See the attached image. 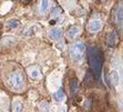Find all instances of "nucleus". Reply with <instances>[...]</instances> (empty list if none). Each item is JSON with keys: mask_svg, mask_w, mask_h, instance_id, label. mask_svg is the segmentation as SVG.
<instances>
[{"mask_svg": "<svg viewBox=\"0 0 123 112\" xmlns=\"http://www.w3.org/2000/svg\"><path fill=\"white\" fill-rule=\"evenodd\" d=\"M88 58H89V64L93 75H95V78L99 79L101 77V71H102V56H101V52L95 47H90L89 51H88Z\"/></svg>", "mask_w": 123, "mask_h": 112, "instance_id": "nucleus-1", "label": "nucleus"}, {"mask_svg": "<svg viewBox=\"0 0 123 112\" xmlns=\"http://www.w3.org/2000/svg\"><path fill=\"white\" fill-rule=\"evenodd\" d=\"M7 84L14 91H20L25 84L23 73L20 70H16V71L9 73L7 77Z\"/></svg>", "mask_w": 123, "mask_h": 112, "instance_id": "nucleus-2", "label": "nucleus"}, {"mask_svg": "<svg viewBox=\"0 0 123 112\" xmlns=\"http://www.w3.org/2000/svg\"><path fill=\"white\" fill-rule=\"evenodd\" d=\"M69 53H70V57L73 61L75 62H79L83 59L84 57V53H86V44L83 42H75L73 43L70 49H69Z\"/></svg>", "mask_w": 123, "mask_h": 112, "instance_id": "nucleus-3", "label": "nucleus"}, {"mask_svg": "<svg viewBox=\"0 0 123 112\" xmlns=\"http://www.w3.org/2000/svg\"><path fill=\"white\" fill-rule=\"evenodd\" d=\"M114 21L117 25V28L123 35V1H120L117 3L114 13Z\"/></svg>", "mask_w": 123, "mask_h": 112, "instance_id": "nucleus-4", "label": "nucleus"}, {"mask_svg": "<svg viewBox=\"0 0 123 112\" xmlns=\"http://www.w3.org/2000/svg\"><path fill=\"white\" fill-rule=\"evenodd\" d=\"M28 75L31 80H39L41 78V72L38 66H32L28 68Z\"/></svg>", "mask_w": 123, "mask_h": 112, "instance_id": "nucleus-5", "label": "nucleus"}, {"mask_svg": "<svg viewBox=\"0 0 123 112\" xmlns=\"http://www.w3.org/2000/svg\"><path fill=\"white\" fill-rule=\"evenodd\" d=\"M101 28H102V23L99 19H93L88 25V30L90 32H98L101 30Z\"/></svg>", "mask_w": 123, "mask_h": 112, "instance_id": "nucleus-6", "label": "nucleus"}, {"mask_svg": "<svg viewBox=\"0 0 123 112\" xmlns=\"http://www.w3.org/2000/svg\"><path fill=\"white\" fill-rule=\"evenodd\" d=\"M61 37H62V30L60 28H53L49 32V38L51 40H60Z\"/></svg>", "mask_w": 123, "mask_h": 112, "instance_id": "nucleus-7", "label": "nucleus"}, {"mask_svg": "<svg viewBox=\"0 0 123 112\" xmlns=\"http://www.w3.org/2000/svg\"><path fill=\"white\" fill-rule=\"evenodd\" d=\"M79 33H80V28H79L78 26H72L71 28L67 31V38L72 40V39H74Z\"/></svg>", "mask_w": 123, "mask_h": 112, "instance_id": "nucleus-8", "label": "nucleus"}, {"mask_svg": "<svg viewBox=\"0 0 123 112\" xmlns=\"http://www.w3.org/2000/svg\"><path fill=\"white\" fill-rule=\"evenodd\" d=\"M49 8H50V0H40V5H39L40 14H46Z\"/></svg>", "mask_w": 123, "mask_h": 112, "instance_id": "nucleus-9", "label": "nucleus"}, {"mask_svg": "<svg viewBox=\"0 0 123 112\" xmlns=\"http://www.w3.org/2000/svg\"><path fill=\"white\" fill-rule=\"evenodd\" d=\"M117 35H115V32L113 31H110L106 33V43H108V46L109 47H114L115 43H117Z\"/></svg>", "mask_w": 123, "mask_h": 112, "instance_id": "nucleus-10", "label": "nucleus"}, {"mask_svg": "<svg viewBox=\"0 0 123 112\" xmlns=\"http://www.w3.org/2000/svg\"><path fill=\"white\" fill-rule=\"evenodd\" d=\"M110 81L113 86H117L120 82V75L117 70H111L110 71Z\"/></svg>", "mask_w": 123, "mask_h": 112, "instance_id": "nucleus-11", "label": "nucleus"}, {"mask_svg": "<svg viewBox=\"0 0 123 112\" xmlns=\"http://www.w3.org/2000/svg\"><path fill=\"white\" fill-rule=\"evenodd\" d=\"M64 98H66V94H64V91H63L62 88H59V89L53 93V99H55L57 102H61V101H63Z\"/></svg>", "mask_w": 123, "mask_h": 112, "instance_id": "nucleus-12", "label": "nucleus"}, {"mask_svg": "<svg viewBox=\"0 0 123 112\" xmlns=\"http://www.w3.org/2000/svg\"><path fill=\"white\" fill-rule=\"evenodd\" d=\"M70 90H71V93L73 95H75L79 91V82H78L77 79H71L70 80Z\"/></svg>", "mask_w": 123, "mask_h": 112, "instance_id": "nucleus-13", "label": "nucleus"}, {"mask_svg": "<svg viewBox=\"0 0 123 112\" xmlns=\"http://www.w3.org/2000/svg\"><path fill=\"white\" fill-rule=\"evenodd\" d=\"M14 42H16V38L12 36H6L2 39V44L6 47H11L12 44H14Z\"/></svg>", "mask_w": 123, "mask_h": 112, "instance_id": "nucleus-14", "label": "nucleus"}, {"mask_svg": "<svg viewBox=\"0 0 123 112\" xmlns=\"http://www.w3.org/2000/svg\"><path fill=\"white\" fill-rule=\"evenodd\" d=\"M39 30H40V27L38 26V25H32L31 27H29V28L27 29V31L25 32V35L26 36H34Z\"/></svg>", "mask_w": 123, "mask_h": 112, "instance_id": "nucleus-15", "label": "nucleus"}, {"mask_svg": "<svg viewBox=\"0 0 123 112\" xmlns=\"http://www.w3.org/2000/svg\"><path fill=\"white\" fill-rule=\"evenodd\" d=\"M23 109V106L21 103V101L19 100H16L12 103V108H11V112H22Z\"/></svg>", "mask_w": 123, "mask_h": 112, "instance_id": "nucleus-16", "label": "nucleus"}, {"mask_svg": "<svg viewBox=\"0 0 123 112\" xmlns=\"http://www.w3.org/2000/svg\"><path fill=\"white\" fill-rule=\"evenodd\" d=\"M19 26H20V23H19V21H18L17 19H10V20L7 21V27H8L9 29H11V30L17 29Z\"/></svg>", "mask_w": 123, "mask_h": 112, "instance_id": "nucleus-17", "label": "nucleus"}, {"mask_svg": "<svg viewBox=\"0 0 123 112\" xmlns=\"http://www.w3.org/2000/svg\"><path fill=\"white\" fill-rule=\"evenodd\" d=\"M39 108H40V110L42 112H49V110H50V106H49V103L46 102V101L41 102V103L39 104Z\"/></svg>", "mask_w": 123, "mask_h": 112, "instance_id": "nucleus-18", "label": "nucleus"}, {"mask_svg": "<svg viewBox=\"0 0 123 112\" xmlns=\"http://www.w3.org/2000/svg\"><path fill=\"white\" fill-rule=\"evenodd\" d=\"M61 12H62V10L57 7V8L53 9V11H52V16H53V17H58V16H60L61 14Z\"/></svg>", "mask_w": 123, "mask_h": 112, "instance_id": "nucleus-19", "label": "nucleus"}, {"mask_svg": "<svg viewBox=\"0 0 123 112\" xmlns=\"http://www.w3.org/2000/svg\"><path fill=\"white\" fill-rule=\"evenodd\" d=\"M121 109H122V111H123V101H122V103H121Z\"/></svg>", "mask_w": 123, "mask_h": 112, "instance_id": "nucleus-20", "label": "nucleus"}, {"mask_svg": "<svg viewBox=\"0 0 123 112\" xmlns=\"http://www.w3.org/2000/svg\"><path fill=\"white\" fill-rule=\"evenodd\" d=\"M101 1H102V2H105V1H106V0H101Z\"/></svg>", "mask_w": 123, "mask_h": 112, "instance_id": "nucleus-21", "label": "nucleus"}]
</instances>
